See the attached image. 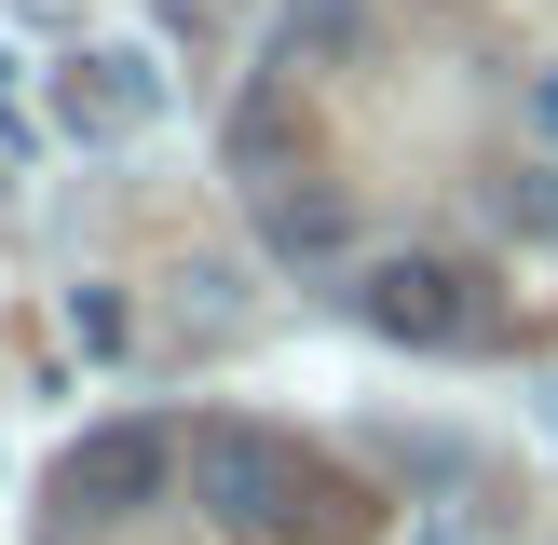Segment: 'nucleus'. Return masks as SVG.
Returning <instances> with one entry per match:
<instances>
[{
	"label": "nucleus",
	"instance_id": "obj_1",
	"mask_svg": "<svg viewBox=\"0 0 558 545\" xmlns=\"http://www.w3.org/2000/svg\"><path fill=\"white\" fill-rule=\"evenodd\" d=\"M191 505H205L232 545H300V505H314L327 532H354V505L300 477V450L272 423H205L191 436Z\"/></svg>",
	"mask_w": 558,
	"mask_h": 545
},
{
	"label": "nucleus",
	"instance_id": "obj_2",
	"mask_svg": "<svg viewBox=\"0 0 558 545\" xmlns=\"http://www.w3.org/2000/svg\"><path fill=\"white\" fill-rule=\"evenodd\" d=\"M163 491H178V436L163 423H96V436H69V463H54V505L69 518H150Z\"/></svg>",
	"mask_w": 558,
	"mask_h": 545
},
{
	"label": "nucleus",
	"instance_id": "obj_3",
	"mask_svg": "<svg viewBox=\"0 0 558 545\" xmlns=\"http://www.w3.org/2000/svg\"><path fill=\"white\" fill-rule=\"evenodd\" d=\"M354 314H368L381 341H409V354H463L490 327L477 287H463L450 259H368V272H354Z\"/></svg>",
	"mask_w": 558,
	"mask_h": 545
},
{
	"label": "nucleus",
	"instance_id": "obj_4",
	"mask_svg": "<svg viewBox=\"0 0 558 545\" xmlns=\"http://www.w3.org/2000/svg\"><path fill=\"white\" fill-rule=\"evenodd\" d=\"M272 245H287V259H327V245H341V205H327V191H272Z\"/></svg>",
	"mask_w": 558,
	"mask_h": 545
},
{
	"label": "nucleus",
	"instance_id": "obj_5",
	"mask_svg": "<svg viewBox=\"0 0 558 545\" xmlns=\"http://www.w3.org/2000/svg\"><path fill=\"white\" fill-rule=\"evenodd\" d=\"M532 109H545V136H558V69H545V82H532Z\"/></svg>",
	"mask_w": 558,
	"mask_h": 545
},
{
	"label": "nucleus",
	"instance_id": "obj_6",
	"mask_svg": "<svg viewBox=\"0 0 558 545\" xmlns=\"http://www.w3.org/2000/svg\"><path fill=\"white\" fill-rule=\"evenodd\" d=\"M0 82H14V55H0Z\"/></svg>",
	"mask_w": 558,
	"mask_h": 545
}]
</instances>
